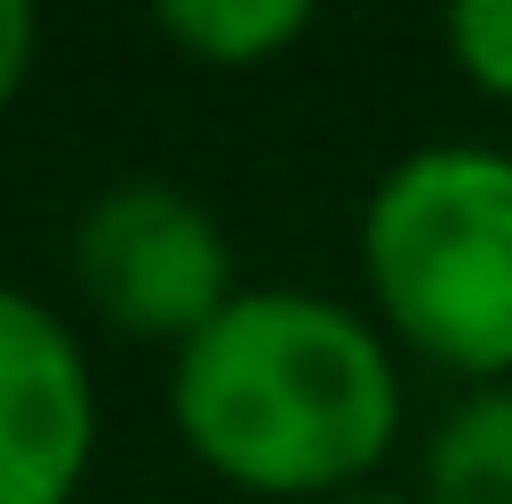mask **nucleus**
I'll return each mask as SVG.
<instances>
[{"instance_id":"obj_7","label":"nucleus","mask_w":512,"mask_h":504,"mask_svg":"<svg viewBox=\"0 0 512 504\" xmlns=\"http://www.w3.org/2000/svg\"><path fill=\"white\" fill-rule=\"evenodd\" d=\"M445 51H454V68L479 84V93L512 101V0H462L454 17H445Z\"/></svg>"},{"instance_id":"obj_5","label":"nucleus","mask_w":512,"mask_h":504,"mask_svg":"<svg viewBox=\"0 0 512 504\" xmlns=\"http://www.w3.org/2000/svg\"><path fill=\"white\" fill-rule=\"evenodd\" d=\"M420 504H512V387H479L437 420Z\"/></svg>"},{"instance_id":"obj_2","label":"nucleus","mask_w":512,"mask_h":504,"mask_svg":"<svg viewBox=\"0 0 512 504\" xmlns=\"http://www.w3.org/2000/svg\"><path fill=\"white\" fill-rule=\"evenodd\" d=\"M361 269L387 328L445 370H512V152L429 143L361 210Z\"/></svg>"},{"instance_id":"obj_1","label":"nucleus","mask_w":512,"mask_h":504,"mask_svg":"<svg viewBox=\"0 0 512 504\" xmlns=\"http://www.w3.org/2000/svg\"><path fill=\"white\" fill-rule=\"evenodd\" d=\"M177 437L244 496H336L378 471L403 420L395 353L328 294H236L168 378Z\"/></svg>"},{"instance_id":"obj_9","label":"nucleus","mask_w":512,"mask_h":504,"mask_svg":"<svg viewBox=\"0 0 512 504\" xmlns=\"http://www.w3.org/2000/svg\"><path fill=\"white\" fill-rule=\"evenodd\" d=\"M345 504H412V496H345Z\"/></svg>"},{"instance_id":"obj_8","label":"nucleus","mask_w":512,"mask_h":504,"mask_svg":"<svg viewBox=\"0 0 512 504\" xmlns=\"http://www.w3.org/2000/svg\"><path fill=\"white\" fill-rule=\"evenodd\" d=\"M26 68H34V9L26 0H0V110L17 101Z\"/></svg>"},{"instance_id":"obj_3","label":"nucleus","mask_w":512,"mask_h":504,"mask_svg":"<svg viewBox=\"0 0 512 504\" xmlns=\"http://www.w3.org/2000/svg\"><path fill=\"white\" fill-rule=\"evenodd\" d=\"M76 286L126 336H194L236 303V261H227L219 219L160 177H126L76 219Z\"/></svg>"},{"instance_id":"obj_4","label":"nucleus","mask_w":512,"mask_h":504,"mask_svg":"<svg viewBox=\"0 0 512 504\" xmlns=\"http://www.w3.org/2000/svg\"><path fill=\"white\" fill-rule=\"evenodd\" d=\"M93 370L59 311L0 286V504H68L93 462Z\"/></svg>"},{"instance_id":"obj_6","label":"nucleus","mask_w":512,"mask_h":504,"mask_svg":"<svg viewBox=\"0 0 512 504\" xmlns=\"http://www.w3.org/2000/svg\"><path fill=\"white\" fill-rule=\"evenodd\" d=\"M160 34L202 68H252V59H277L286 42H303L311 9L303 0H168Z\"/></svg>"}]
</instances>
